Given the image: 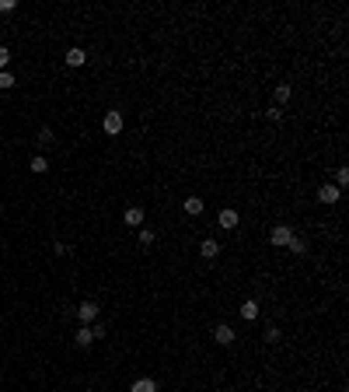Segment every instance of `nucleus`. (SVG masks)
<instances>
[{"instance_id": "f257e3e1", "label": "nucleus", "mask_w": 349, "mask_h": 392, "mask_svg": "<svg viewBox=\"0 0 349 392\" xmlns=\"http://www.w3.org/2000/svg\"><path fill=\"white\" fill-rule=\"evenodd\" d=\"M77 315H80V322H95V319H98V305H95V301H80Z\"/></svg>"}, {"instance_id": "f03ea898", "label": "nucleus", "mask_w": 349, "mask_h": 392, "mask_svg": "<svg viewBox=\"0 0 349 392\" xmlns=\"http://www.w3.org/2000/svg\"><path fill=\"white\" fill-rule=\"evenodd\" d=\"M105 133H122V116L119 112H105Z\"/></svg>"}, {"instance_id": "7ed1b4c3", "label": "nucleus", "mask_w": 349, "mask_h": 392, "mask_svg": "<svg viewBox=\"0 0 349 392\" xmlns=\"http://www.w3.org/2000/svg\"><path fill=\"white\" fill-rule=\"evenodd\" d=\"M290 238H293V231L287 224H276V228H272V245H287Z\"/></svg>"}, {"instance_id": "20e7f679", "label": "nucleus", "mask_w": 349, "mask_h": 392, "mask_svg": "<svg viewBox=\"0 0 349 392\" xmlns=\"http://www.w3.org/2000/svg\"><path fill=\"white\" fill-rule=\"evenodd\" d=\"M318 200H321V203H339V186H329V182H325V186L318 189Z\"/></svg>"}, {"instance_id": "39448f33", "label": "nucleus", "mask_w": 349, "mask_h": 392, "mask_svg": "<svg viewBox=\"0 0 349 392\" xmlns=\"http://www.w3.org/2000/svg\"><path fill=\"white\" fill-rule=\"evenodd\" d=\"M213 336H216V343H220V347H231V343H234V329H231V326H216Z\"/></svg>"}, {"instance_id": "423d86ee", "label": "nucleus", "mask_w": 349, "mask_h": 392, "mask_svg": "<svg viewBox=\"0 0 349 392\" xmlns=\"http://www.w3.org/2000/svg\"><path fill=\"white\" fill-rule=\"evenodd\" d=\"M122 221H126L129 228H140V224H143V210H140V207H126V214H122Z\"/></svg>"}, {"instance_id": "0eeeda50", "label": "nucleus", "mask_w": 349, "mask_h": 392, "mask_svg": "<svg viewBox=\"0 0 349 392\" xmlns=\"http://www.w3.org/2000/svg\"><path fill=\"white\" fill-rule=\"evenodd\" d=\"M67 67H80V63H84V60H88V53H84V49H77V46H74V49H67Z\"/></svg>"}, {"instance_id": "6e6552de", "label": "nucleus", "mask_w": 349, "mask_h": 392, "mask_svg": "<svg viewBox=\"0 0 349 392\" xmlns=\"http://www.w3.org/2000/svg\"><path fill=\"white\" fill-rule=\"evenodd\" d=\"M199 252H203V259H216V256H220V245H216L213 238H206V242L199 245Z\"/></svg>"}, {"instance_id": "1a4fd4ad", "label": "nucleus", "mask_w": 349, "mask_h": 392, "mask_svg": "<svg viewBox=\"0 0 349 392\" xmlns=\"http://www.w3.org/2000/svg\"><path fill=\"white\" fill-rule=\"evenodd\" d=\"M220 228H237V210H220Z\"/></svg>"}, {"instance_id": "9d476101", "label": "nucleus", "mask_w": 349, "mask_h": 392, "mask_svg": "<svg viewBox=\"0 0 349 392\" xmlns=\"http://www.w3.org/2000/svg\"><path fill=\"white\" fill-rule=\"evenodd\" d=\"M185 214H192V217L203 214V200H199V196H189V200H185Z\"/></svg>"}, {"instance_id": "9b49d317", "label": "nucleus", "mask_w": 349, "mask_h": 392, "mask_svg": "<svg viewBox=\"0 0 349 392\" xmlns=\"http://www.w3.org/2000/svg\"><path fill=\"white\" fill-rule=\"evenodd\" d=\"M91 343H95V333H91L88 326H80L77 329V347H91Z\"/></svg>"}, {"instance_id": "f8f14e48", "label": "nucleus", "mask_w": 349, "mask_h": 392, "mask_svg": "<svg viewBox=\"0 0 349 392\" xmlns=\"http://www.w3.org/2000/svg\"><path fill=\"white\" fill-rule=\"evenodd\" d=\"M133 392H157V382L154 378H140V382H133Z\"/></svg>"}, {"instance_id": "ddd939ff", "label": "nucleus", "mask_w": 349, "mask_h": 392, "mask_svg": "<svg viewBox=\"0 0 349 392\" xmlns=\"http://www.w3.org/2000/svg\"><path fill=\"white\" fill-rule=\"evenodd\" d=\"M241 315H245L248 322H252V319H258V301H245V305H241Z\"/></svg>"}, {"instance_id": "4468645a", "label": "nucleus", "mask_w": 349, "mask_h": 392, "mask_svg": "<svg viewBox=\"0 0 349 392\" xmlns=\"http://www.w3.org/2000/svg\"><path fill=\"white\" fill-rule=\"evenodd\" d=\"M32 172H35V175H46V172H49V161H46V158H32Z\"/></svg>"}, {"instance_id": "2eb2a0df", "label": "nucleus", "mask_w": 349, "mask_h": 392, "mask_svg": "<svg viewBox=\"0 0 349 392\" xmlns=\"http://www.w3.org/2000/svg\"><path fill=\"white\" fill-rule=\"evenodd\" d=\"M11 88H14V74L0 70V91H11Z\"/></svg>"}, {"instance_id": "dca6fc26", "label": "nucleus", "mask_w": 349, "mask_h": 392, "mask_svg": "<svg viewBox=\"0 0 349 392\" xmlns=\"http://www.w3.org/2000/svg\"><path fill=\"white\" fill-rule=\"evenodd\" d=\"M290 84H276V98H279V102H290Z\"/></svg>"}, {"instance_id": "f3484780", "label": "nucleus", "mask_w": 349, "mask_h": 392, "mask_svg": "<svg viewBox=\"0 0 349 392\" xmlns=\"http://www.w3.org/2000/svg\"><path fill=\"white\" fill-rule=\"evenodd\" d=\"M287 249H290V252H304L308 245H304V238H297V235H293L290 242H287Z\"/></svg>"}, {"instance_id": "a211bd4d", "label": "nucleus", "mask_w": 349, "mask_h": 392, "mask_svg": "<svg viewBox=\"0 0 349 392\" xmlns=\"http://www.w3.org/2000/svg\"><path fill=\"white\" fill-rule=\"evenodd\" d=\"M39 144H53V130H49V126H42V130H39Z\"/></svg>"}, {"instance_id": "6ab92c4d", "label": "nucleus", "mask_w": 349, "mask_h": 392, "mask_svg": "<svg viewBox=\"0 0 349 392\" xmlns=\"http://www.w3.org/2000/svg\"><path fill=\"white\" fill-rule=\"evenodd\" d=\"M140 245H154V231L143 228V231H140Z\"/></svg>"}, {"instance_id": "aec40b11", "label": "nucleus", "mask_w": 349, "mask_h": 392, "mask_svg": "<svg viewBox=\"0 0 349 392\" xmlns=\"http://www.w3.org/2000/svg\"><path fill=\"white\" fill-rule=\"evenodd\" d=\"M14 7H18V4H14V0H0V14H11V11H14Z\"/></svg>"}, {"instance_id": "412c9836", "label": "nucleus", "mask_w": 349, "mask_h": 392, "mask_svg": "<svg viewBox=\"0 0 349 392\" xmlns=\"http://www.w3.org/2000/svg\"><path fill=\"white\" fill-rule=\"evenodd\" d=\"M335 182L346 186V182H349V168H339V172H335Z\"/></svg>"}, {"instance_id": "4be33fe9", "label": "nucleus", "mask_w": 349, "mask_h": 392, "mask_svg": "<svg viewBox=\"0 0 349 392\" xmlns=\"http://www.w3.org/2000/svg\"><path fill=\"white\" fill-rule=\"evenodd\" d=\"M276 340H279V329L269 326V329H266V343H276Z\"/></svg>"}, {"instance_id": "5701e85b", "label": "nucleus", "mask_w": 349, "mask_h": 392, "mask_svg": "<svg viewBox=\"0 0 349 392\" xmlns=\"http://www.w3.org/2000/svg\"><path fill=\"white\" fill-rule=\"evenodd\" d=\"M7 63H11V49H7V46H0V67H7Z\"/></svg>"}]
</instances>
